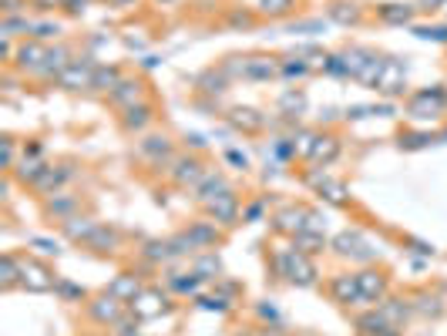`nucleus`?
<instances>
[{"mask_svg":"<svg viewBox=\"0 0 447 336\" xmlns=\"http://www.w3.org/2000/svg\"><path fill=\"white\" fill-rule=\"evenodd\" d=\"M121 78H125V74H121L118 67L98 64V71H94V88H98V91H108V94H112V91L121 85Z\"/></svg>","mask_w":447,"mask_h":336,"instance_id":"obj_35","label":"nucleus"},{"mask_svg":"<svg viewBox=\"0 0 447 336\" xmlns=\"http://www.w3.org/2000/svg\"><path fill=\"white\" fill-rule=\"evenodd\" d=\"M125 310H128V303H121L118 296H112V292L105 290L101 296H94L88 303V316L98 323V326H114L121 316H125Z\"/></svg>","mask_w":447,"mask_h":336,"instance_id":"obj_6","label":"nucleus"},{"mask_svg":"<svg viewBox=\"0 0 447 336\" xmlns=\"http://www.w3.org/2000/svg\"><path fill=\"white\" fill-rule=\"evenodd\" d=\"M377 17L383 24H390V27H403V24H414L417 7L414 3H383L380 10H377Z\"/></svg>","mask_w":447,"mask_h":336,"instance_id":"obj_22","label":"nucleus"},{"mask_svg":"<svg viewBox=\"0 0 447 336\" xmlns=\"http://www.w3.org/2000/svg\"><path fill=\"white\" fill-rule=\"evenodd\" d=\"M394 326H403V319L410 316V303H403V299H383L380 306H377Z\"/></svg>","mask_w":447,"mask_h":336,"instance_id":"obj_36","label":"nucleus"},{"mask_svg":"<svg viewBox=\"0 0 447 336\" xmlns=\"http://www.w3.org/2000/svg\"><path fill=\"white\" fill-rule=\"evenodd\" d=\"M357 286H360L363 303H383L387 292H390V283H387V276H383L380 269H363V272H357Z\"/></svg>","mask_w":447,"mask_h":336,"instance_id":"obj_10","label":"nucleus"},{"mask_svg":"<svg viewBox=\"0 0 447 336\" xmlns=\"http://www.w3.org/2000/svg\"><path fill=\"white\" fill-rule=\"evenodd\" d=\"M0 286H3V290L21 286V259H14L10 252L0 259Z\"/></svg>","mask_w":447,"mask_h":336,"instance_id":"obj_33","label":"nucleus"},{"mask_svg":"<svg viewBox=\"0 0 447 336\" xmlns=\"http://www.w3.org/2000/svg\"><path fill=\"white\" fill-rule=\"evenodd\" d=\"M316 138H319V134L316 132H299L296 134V138H292V155H299V158H306V161H310V155H313V145H316Z\"/></svg>","mask_w":447,"mask_h":336,"instance_id":"obj_39","label":"nucleus"},{"mask_svg":"<svg viewBox=\"0 0 447 336\" xmlns=\"http://www.w3.org/2000/svg\"><path fill=\"white\" fill-rule=\"evenodd\" d=\"M336 155H340V138L336 134H319L313 145V155H310V165H330V161H336Z\"/></svg>","mask_w":447,"mask_h":336,"instance_id":"obj_24","label":"nucleus"},{"mask_svg":"<svg viewBox=\"0 0 447 336\" xmlns=\"http://www.w3.org/2000/svg\"><path fill=\"white\" fill-rule=\"evenodd\" d=\"M30 30H34V41H47V37H58V34H61V24L41 21V24H34Z\"/></svg>","mask_w":447,"mask_h":336,"instance_id":"obj_48","label":"nucleus"},{"mask_svg":"<svg viewBox=\"0 0 447 336\" xmlns=\"http://www.w3.org/2000/svg\"><path fill=\"white\" fill-rule=\"evenodd\" d=\"M94 71L98 64L91 58H74L71 64L58 74V85L67 91H81V88H94Z\"/></svg>","mask_w":447,"mask_h":336,"instance_id":"obj_5","label":"nucleus"},{"mask_svg":"<svg viewBox=\"0 0 447 336\" xmlns=\"http://www.w3.org/2000/svg\"><path fill=\"white\" fill-rule=\"evenodd\" d=\"M54 290L61 292L64 299H85V290L81 286H74V283H67V279H58V286Z\"/></svg>","mask_w":447,"mask_h":336,"instance_id":"obj_49","label":"nucleus"},{"mask_svg":"<svg viewBox=\"0 0 447 336\" xmlns=\"http://www.w3.org/2000/svg\"><path fill=\"white\" fill-rule=\"evenodd\" d=\"M357 330H360V336H401V326H394V323H390L380 310L360 316Z\"/></svg>","mask_w":447,"mask_h":336,"instance_id":"obj_15","label":"nucleus"},{"mask_svg":"<svg viewBox=\"0 0 447 336\" xmlns=\"http://www.w3.org/2000/svg\"><path fill=\"white\" fill-rule=\"evenodd\" d=\"M98 225L101 222H94V219H88V215H71L67 222H61V232H64L67 242H88Z\"/></svg>","mask_w":447,"mask_h":336,"instance_id":"obj_19","label":"nucleus"},{"mask_svg":"<svg viewBox=\"0 0 447 336\" xmlns=\"http://www.w3.org/2000/svg\"><path fill=\"white\" fill-rule=\"evenodd\" d=\"M152 118H155V108H152L148 101H141V105L125 108V114H121V125H125L128 132H141L145 125H152Z\"/></svg>","mask_w":447,"mask_h":336,"instance_id":"obj_25","label":"nucleus"},{"mask_svg":"<svg viewBox=\"0 0 447 336\" xmlns=\"http://www.w3.org/2000/svg\"><path fill=\"white\" fill-rule=\"evenodd\" d=\"M14 58H17L21 71H41V64H44V58H47V47L41 41H24Z\"/></svg>","mask_w":447,"mask_h":336,"instance_id":"obj_20","label":"nucleus"},{"mask_svg":"<svg viewBox=\"0 0 447 336\" xmlns=\"http://www.w3.org/2000/svg\"><path fill=\"white\" fill-rule=\"evenodd\" d=\"M172 242H175V249H179V256H182V252H192V249L219 246L222 242V232L216 229V222H195V225H189L182 236H175Z\"/></svg>","mask_w":447,"mask_h":336,"instance_id":"obj_2","label":"nucleus"},{"mask_svg":"<svg viewBox=\"0 0 447 336\" xmlns=\"http://www.w3.org/2000/svg\"><path fill=\"white\" fill-rule=\"evenodd\" d=\"M330 17H333L336 24H357L363 14H360L357 3H347V0H340V3H333V7H330Z\"/></svg>","mask_w":447,"mask_h":336,"instance_id":"obj_38","label":"nucleus"},{"mask_svg":"<svg viewBox=\"0 0 447 336\" xmlns=\"http://www.w3.org/2000/svg\"><path fill=\"white\" fill-rule=\"evenodd\" d=\"M85 3H88V0H64V7L71 10V14H81V10H85Z\"/></svg>","mask_w":447,"mask_h":336,"instance_id":"obj_57","label":"nucleus"},{"mask_svg":"<svg viewBox=\"0 0 447 336\" xmlns=\"http://www.w3.org/2000/svg\"><path fill=\"white\" fill-rule=\"evenodd\" d=\"M403 88H407V67H403L397 58H383V67H380V74H377L374 91L394 98V94H403Z\"/></svg>","mask_w":447,"mask_h":336,"instance_id":"obj_8","label":"nucleus"},{"mask_svg":"<svg viewBox=\"0 0 447 336\" xmlns=\"http://www.w3.org/2000/svg\"><path fill=\"white\" fill-rule=\"evenodd\" d=\"M199 303L205 306V310H219V313L229 310V299H225V296H202Z\"/></svg>","mask_w":447,"mask_h":336,"instance_id":"obj_50","label":"nucleus"},{"mask_svg":"<svg viewBox=\"0 0 447 336\" xmlns=\"http://www.w3.org/2000/svg\"><path fill=\"white\" fill-rule=\"evenodd\" d=\"M205 212H209L216 222L236 225V219H239V199H236V192H229V195H219L216 202H209V205H205Z\"/></svg>","mask_w":447,"mask_h":336,"instance_id":"obj_17","label":"nucleus"},{"mask_svg":"<svg viewBox=\"0 0 447 336\" xmlns=\"http://www.w3.org/2000/svg\"><path fill=\"white\" fill-rule=\"evenodd\" d=\"M112 101L118 108H132V105H141L145 101V85L138 78H121V85L112 91Z\"/></svg>","mask_w":447,"mask_h":336,"instance_id":"obj_18","label":"nucleus"},{"mask_svg":"<svg viewBox=\"0 0 447 336\" xmlns=\"http://www.w3.org/2000/svg\"><path fill=\"white\" fill-rule=\"evenodd\" d=\"M158 3H175V0H158Z\"/></svg>","mask_w":447,"mask_h":336,"instance_id":"obj_59","label":"nucleus"},{"mask_svg":"<svg viewBox=\"0 0 447 336\" xmlns=\"http://www.w3.org/2000/svg\"><path fill=\"white\" fill-rule=\"evenodd\" d=\"M229 24H232V27H252V17H249V14H232Z\"/></svg>","mask_w":447,"mask_h":336,"instance_id":"obj_54","label":"nucleus"},{"mask_svg":"<svg viewBox=\"0 0 447 336\" xmlns=\"http://www.w3.org/2000/svg\"><path fill=\"white\" fill-rule=\"evenodd\" d=\"M138 323H141L138 316L125 313L121 319H118V323H114V326H118V330H114V336H141V333H138Z\"/></svg>","mask_w":447,"mask_h":336,"instance_id":"obj_44","label":"nucleus"},{"mask_svg":"<svg viewBox=\"0 0 447 336\" xmlns=\"http://www.w3.org/2000/svg\"><path fill=\"white\" fill-rule=\"evenodd\" d=\"M101 3H108V7H128L132 0H101Z\"/></svg>","mask_w":447,"mask_h":336,"instance_id":"obj_58","label":"nucleus"},{"mask_svg":"<svg viewBox=\"0 0 447 336\" xmlns=\"http://www.w3.org/2000/svg\"><path fill=\"white\" fill-rule=\"evenodd\" d=\"M195 272H199L202 279H212V276H219V259L209 252V256H202L199 263H195Z\"/></svg>","mask_w":447,"mask_h":336,"instance_id":"obj_45","label":"nucleus"},{"mask_svg":"<svg viewBox=\"0 0 447 336\" xmlns=\"http://www.w3.org/2000/svg\"><path fill=\"white\" fill-rule=\"evenodd\" d=\"M232 336H252V333H232Z\"/></svg>","mask_w":447,"mask_h":336,"instance_id":"obj_60","label":"nucleus"},{"mask_svg":"<svg viewBox=\"0 0 447 336\" xmlns=\"http://www.w3.org/2000/svg\"><path fill=\"white\" fill-rule=\"evenodd\" d=\"M3 168H14V141L3 138Z\"/></svg>","mask_w":447,"mask_h":336,"instance_id":"obj_52","label":"nucleus"},{"mask_svg":"<svg viewBox=\"0 0 447 336\" xmlns=\"http://www.w3.org/2000/svg\"><path fill=\"white\" fill-rule=\"evenodd\" d=\"M414 34H417V37H424V41H441V44H447V27L444 24H437V27H414Z\"/></svg>","mask_w":447,"mask_h":336,"instance_id":"obj_47","label":"nucleus"},{"mask_svg":"<svg viewBox=\"0 0 447 336\" xmlns=\"http://www.w3.org/2000/svg\"><path fill=\"white\" fill-rule=\"evenodd\" d=\"M172 256H179V249H175V242L172 239H165V242H148V249H145V259H152V263H165V259H172Z\"/></svg>","mask_w":447,"mask_h":336,"instance_id":"obj_40","label":"nucleus"},{"mask_svg":"<svg viewBox=\"0 0 447 336\" xmlns=\"http://www.w3.org/2000/svg\"><path fill=\"white\" fill-rule=\"evenodd\" d=\"M292 249H299L303 256H316V252L326 249V236H323V232H299V236L292 239Z\"/></svg>","mask_w":447,"mask_h":336,"instance_id":"obj_32","label":"nucleus"},{"mask_svg":"<svg viewBox=\"0 0 447 336\" xmlns=\"http://www.w3.org/2000/svg\"><path fill=\"white\" fill-rule=\"evenodd\" d=\"M30 246H37L41 252H58V242H51V239H30Z\"/></svg>","mask_w":447,"mask_h":336,"instance_id":"obj_53","label":"nucleus"},{"mask_svg":"<svg viewBox=\"0 0 447 336\" xmlns=\"http://www.w3.org/2000/svg\"><path fill=\"white\" fill-rule=\"evenodd\" d=\"M67 64H71L67 47H47V58H44V64H41V71H37V74H44V78H58Z\"/></svg>","mask_w":447,"mask_h":336,"instance_id":"obj_30","label":"nucleus"},{"mask_svg":"<svg viewBox=\"0 0 447 336\" xmlns=\"http://www.w3.org/2000/svg\"><path fill=\"white\" fill-rule=\"evenodd\" d=\"M236 64H225V71L239 74V78H249V81H269L279 74V61L276 58H266V54H252V58H232Z\"/></svg>","mask_w":447,"mask_h":336,"instance_id":"obj_3","label":"nucleus"},{"mask_svg":"<svg viewBox=\"0 0 447 336\" xmlns=\"http://www.w3.org/2000/svg\"><path fill=\"white\" fill-rule=\"evenodd\" d=\"M310 215H313L310 209H292V205H290V209H279L272 222H276V229H279V232H286V236H292V239H296L299 232H306V229H310Z\"/></svg>","mask_w":447,"mask_h":336,"instance_id":"obj_12","label":"nucleus"},{"mask_svg":"<svg viewBox=\"0 0 447 336\" xmlns=\"http://www.w3.org/2000/svg\"><path fill=\"white\" fill-rule=\"evenodd\" d=\"M67 179H71V168H67V165H61V168L47 165V172L34 182V188H37V192H47V195H54V188H58L61 182H67Z\"/></svg>","mask_w":447,"mask_h":336,"instance_id":"obj_31","label":"nucleus"},{"mask_svg":"<svg viewBox=\"0 0 447 336\" xmlns=\"http://www.w3.org/2000/svg\"><path fill=\"white\" fill-rule=\"evenodd\" d=\"M441 299H434V296H421V313H444V306H437Z\"/></svg>","mask_w":447,"mask_h":336,"instance_id":"obj_51","label":"nucleus"},{"mask_svg":"<svg viewBox=\"0 0 447 336\" xmlns=\"http://www.w3.org/2000/svg\"><path fill=\"white\" fill-rule=\"evenodd\" d=\"M306 182H310V185H313V188L326 202H333V205H343V202H347V188H343V182L330 179L326 172H319V168H316V172H310V175H306Z\"/></svg>","mask_w":447,"mask_h":336,"instance_id":"obj_14","label":"nucleus"},{"mask_svg":"<svg viewBox=\"0 0 447 336\" xmlns=\"http://www.w3.org/2000/svg\"><path fill=\"white\" fill-rule=\"evenodd\" d=\"M168 172H172V182H175V185H182V188H195L209 168H205L195 155H182V158H175V165H172Z\"/></svg>","mask_w":447,"mask_h":336,"instance_id":"obj_11","label":"nucleus"},{"mask_svg":"<svg viewBox=\"0 0 447 336\" xmlns=\"http://www.w3.org/2000/svg\"><path fill=\"white\" fill-rule=\"evenodd\" d=\"M141 290H145V286H141V279H138V276H132V272L118 276L112 286H108V292H112V296H118L121 303H128V306L134 303V296H138Z\"/></svg>","mask_w":447,"mask_h":336,"instance_id":"obj_26","label":"nucleus"},{"mask_svg":"<svg viewBox=\"0 0 447 336\" xmlns=\"http://www.w3.org/2000/svg\"><path fill=\"white\" fill-rule=\"evenodd\" d=\"M225 158H229L232 165H239V168H246V165H249L246 155H239V152H225Z\"/></svg>","mask_w":447,"mask_h":336,"instance_id":"obj_56","label":"nucleus"},{"mask_svg":"<svg viewBox=\"0 0 447 336\" xmlns=\"http://www.w3.org/2000/svg\"><path fill=\"white\" fill-rule=\"evenodd\" d=\"M259 10L269 17H283L292 10V0H259Z\"/></svg>","mask_w":447,"mask_h":336,"instance_id":"obj_43","label":"nucleus"},{"mask_svg":"<svg viewBox=\"0 0 447 336\" xmlns=\"http://www.w3.org/2000/svg\"><path fill=\"white\" fill-rule=\"evenodd\" d=\"M118 242H121V232H118V229H112V225H98L94 236H91L85 246L94 249V252H114Z\"/></svg>","mask_w":447,"mask_h":336,"instance_id":"obj_27","label":"nucleus"},{"mask_svg":"<svg viewBox=\"0 0 447 336\" xmlns=\"http://www.w3.org/2000/svg\"><path fill=\"white\" fill-rule=\"evenodd\" d=\"M14 172H17V179H21V182H30V185H34V182H37L47 172V161L41 158V148H30V152H24L21 165H17Z\"/></svg>","mask_w":447,"mask_h":336,"instance_id":"obj_21","label":"nucleus"},{"mask_svg":"<svg viewBox=\"0 0 447 336\" xmlns=\"http://www.w3.org/2000/svg\"><path fill=\"white\" fill-rule=\"evenodd\" d=\"M168 286L175 292H182V296H195L202 286V276L199 272H189V276H168Z\"/></svg>","mask_w":447,"mask_h":336,"instance_id":"obj_37","label":"nucleus"},{"mask_svg":"<svg viewBox=\"0 0 447 336\" xmlns=\"http://www.w3.org/2000/svg\"><path fill=\"white\" fill-rule=\"evenodd\" d=\"M21 286L27 292H47L58 286V276H51V269L37 259H21Z\"/></svg>","mask_w":447,"mask_h":336,"instance_id":"obj_7","label":"nucleus"},{"mask_svg":"<svg viewBox=\"0 0 447 336\" xmlns=\"http://www.w3.org/2000/svg\"><path fill=\"white\" fill-rule=\"evenodd\" d=\"M330 296H333L336 303H343V306H357V303H363L360 286H357V276H350V272H340V276L330 279Z\"/></svg>","mask_w":447,"mask_h":336,"instance_id":"obj_13","label":"nucleus"},{"mask_svg":"<svg viewBox=\"0 0 447 336\" xmlns=\"http://www.w3.org/2000/svg\"><path fill=\"white\" fill-rule=\"evenodd\" d=\"M229 192H232V185H229V182H225L222 175H219V172H212V168H209V172L202 175V182L195 185V195H199L202 205L216 202L219 195H229Z\"/></svg>","mask_w":447,"mask_h":336,"instance_id":"obj_16","label":"nucleus"},{"mask_svg":"<svg viewBox=\"0 0 447 336\" xmlns=\"http://www.w3.org/2000/svg\"><path fill=\"white\" fill-rule=\"evenodd\" d=\"M272 266H276V276H283V279H290L296 286H313L316 283V266L310 256H303L299 249H279L276 256H272Z\"/></svg>","mask_w":447,"mask_h":336,"instance_id":"obj_1","label":"nucleus"},{"mask_svg":"<svg viewBox=\"0 0 447 336\" xmlns=\"http://www.w3.org/2000/svg\"><path fill=\"white\" fill-rule=\"evenodd\" d=\"M229 121H232L236 128H243V132H259V128H266V114H259L256 108H232V112H229Z\"/></svg>","mask_w":447,"mask_h":336,"instance_id":"obj_28","label":"nucleus"},{"mask_svg":"<svg viewBox=\"0 0 447 336\" xmlns=\"http://www.w3.org/2000/svg\"><path fill=\"white\" fill-rule=\"evenodd\" d=\"M128 310H132V316H138V319H155V316H161L168 310V296L161 290H155V286H145V290L134 296V303Z\"/></svg>","mask_w":447,"mask_h":336,"instance_id":"obj_9","label":"nucleus"},{"mask_svg":"<svg viewBox=\"0 0 447 336\" xmlns=\"http://www.w3.org/2000/svg\"><path fill=\"white\" fill-rule=\"evenodd\" d=\"M37 10H51V7H64V0H30Z\"/></svg>","mask_w":447,"mask_h":336,"instance_id":"obj_55","label":"nucleus"},{"mask_svg":"<svg viewBox=\"0 0 447 336\" xmlns=\"http://www.w3.org/2000/svg\"><path fill=\"white\" fill-rule=\"evenodd\" d=\"M279 108H283V114H299L306 108V98H303L299 91H286V94L279 98Z\"/></svg>","mask_w":447,"mask_h":336,"instance_id":"obj_42","label":"nucleus"},{"mask_svg":"<svg viewBox=\"0 0 447 336\" xmlns=\"http://www.w3.org/2000/svg\"><path fill=\"white\" fill-rule=\"evenodd\" d=\"M296 336H306V333H296Z\"/></svg>","mask_w":447,"mask_h":336,"instance_id":"obj_61","label":"nucleus"},{"mask_svg":"<svg viewBox=\"0 0 447 336\" xmlns=\"http://www.w3.org/2000/svg\"><path fill=\"white\" fill-rule=\"evenodd\" d=\"M74 209H78V199L74 195H67V192H58V195H51L44 202V212L47 215H54V219H71L74 215Z\"/></svg>","mask_w":447,"mask_h":336,"instance_id":"obj_29","label":"nucleus"},{"mask_svg":"<svg viewBox=\"0 0 447 336\" xmlns=\"http://www.w3.org/2000/svg\"><path fill=\"white\" fill-rule=\"evenodd\" d=\"M333 249L340 256H363V239H360V232H340L333 239Z\"/></svg>","mask_w":447,"mask_h":336,"instance_id":"obj_34","label":"nucleus"},{"mask_svg":"<svg viewBox=\"0 0 447 336\" xmlns=\"http://www.w3.org/2000/svg\"><path fill=\"white\" fill-rule=\"evenodd\" d=\"M138 152H141L145 158H152L155 165H161L165 158L172 155V141H168L165 134H148V138L138 141Z\"/></svg>","mask_w":447,"mask_h":336,"instance_id":"obj_23","label":"nucleus"},{"mask_svg":"<svg viewBox=\"0 0 447 336\" xmlns=\"http://www.w3.org/2000/svg\"><path fill=\"white\" fill-rule=\"evenodd\" d=\"M444 108H447L444 88H424L407 101V114H410V118H437Z\"/></svg>","mask_w":447,"mask_h":336,"instance_id":"obj_4","label":"nucleus"},{"mask_svg":"<svg viewBox=\"0 0 447 336\" xmlns=\"http://www.w3.org/2000/svg\"><path fill=\"white\" fill-rule=\"evenodd\" d=\"M279 74H286V78H306V74H310V64H306L303 58H296V61L279 64Z\"/></svg>","mask_w":447,"mask_h":336,"instance_id":"obj_46","label":"nucleus"},{"mask_svg":"<svg viewBox=\"0 0 447 336\" xmlns=\"http://www.w3.org/2000/svg\"><path fill=\"white\" fill-rule=\"evenodd\" d=\"M30 27H34V24L27 21V17H21V14H14V17H3V24H0V34H3V37H14L17 30H24V34H27Z\"/></svg>","mask_w":447,"mask_h":336,"instance_id":"obj_41","label":"nucleus"}]
</instances>
